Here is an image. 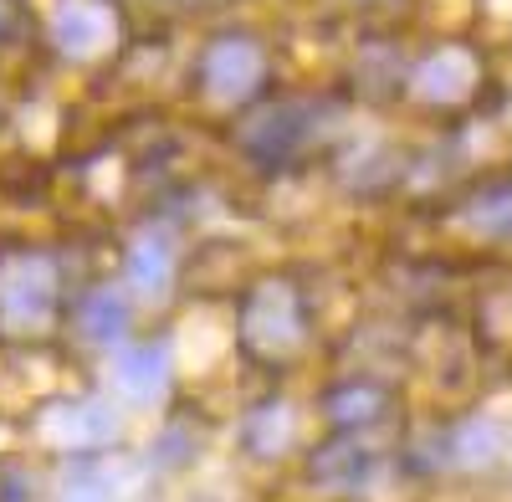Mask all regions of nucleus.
<instances>
[{"mask_svg": "<svg viewBox=\"0 0 512 502\" xmlns=\"http://www.w3.org/2000/svg\"><path fill=\"white\" fill-rule=\"evenodd\" d=\"M52 308H57V267L47 257L26 251V257H11L0 267V323L11 333L47 328Z\"/></svg>", "mask_w": 512, "mask_h": 502, "instance_id": "1", "label": "nucleus"}, {"mask_svg": "<svg viewBox=\"0 0 512 502\" xmlns=\"http://www.w3.org/2000/svg\"><path fill=\"white\" fill-rule=\"evenodd\" d=\"M262 77H267V57H262V47H256V41H246V36L216 41V47L205 52V62H200L205 98L221 103V108L246 103L256 88H262Z\"/></svg>", "mask_w": 512, "mask_h": 502, "instance_id": "2", "label": "nucleus"}, {"mask_svg": "<svg viewBox=\"0 0 512 502\" xmlns=\"http://www.w3.org/2000/svg\"><path fill=\"white\" fill-rule=\"evenodd\" d=\"M52 41L72 62H98L118 47V16L103 0H57L52 11Z\"/></svg>", "mask_w": 512, "mask_h": 502, "instance_id": "3", "label": "nucleus"}, {"mask_svg": "<svg viewBox=\"0 0 512 502\" xmlns=\"http://www.w3.org/2000/svg\"><path fill=\"white\" fill-rule=\"evenodd\" d=\"M41 441L62 446V451H82V446H103L118 436V415L103 400H72V405H52L41 415Z\"/></svg>", "mask_w": 512, "mask_h": 502, "instance_id": "4", "label": "nucleus"}, {"mask_svg": "<svg viewBox=\"0 0 512 502\" xmlns=\"http://www.w3.org/2000/svg\"><path fill=\"white\" fill-rule=\"evenodd\" d=\"M246 339L267 354H287L303 339V318H297V298L282 282H267L246 308Z\"/></svg>", "mask_w": 512, "mask_h": 502, "instance_id": "5", "label": "nucleus"}, {"mask_svg": "<svg viewBox=\"0 0 512 502\" xmlns=\"http://www.w3.org/2000/svg\"><path fill=\"white\" fill-rule=\"evenodd\" d=\"M477 88V57L466 47H441L415 67V93L431 103H466Z\"/></svg>", "mask_w": 512, "mask_h": 502, "instance_id": "6", "label": "nucleus"}, {"mask_svg": "<svg viewBox=\"0 0 512 502\" xmlns=\"http://www.w3.org/2000/svg\"><path fill=\"white\" fill-rule=\"evenodd\" d=\"M169 282H175V236L164 226H149L128 251V287L139 298H164Z\"/></svg>", "mask_w": 512, "mask_h": 502, "instance_id": "7", "label": "nucleus"}, {"mask_svg": "<svg viewBox=\"0 0 512 502\" xmlns=\"http://www.w3.org/2000/svg\"><path fill=\"white\" fill-rule=\"evenodd\" d=\"M144 482V472L134 462H82L62 497L67 502H123V497H134V487Z\"/></svg>", "mask_w": 512, "mask_h": 502, "instance_id": "8", "label": "nucleus"}, {"mask_svg": "<svg viewBox=\"0 0 512 502\" xmlns=\"http://www.w3.org/2000/svg\"><path fill=\"white\" fill-rule=\"evenodd\" d=\"M113 385L128 400H159L169 385V359L164 349H123L113 359Z\"/></svg>", "mask_w": 512, "mask_h": 502, "instance_id": "9", "label": "nucleus"}, {"mask_svg": "<svg viewBox=\"0 0 512 502\" xmlns=\"http://www.w3.org/2000/svg\"><path fill=\"white\" fill-rule=\"evenodd\" d=\"M77 323H82V333H88V339H98V344L123 339V333H128V303H123V292H118V287L93 292V298L82 303Z\"/></svg>", "mask_w": 512, "mask_h": 502, "instance_id": "10", "label": "nucleus"}, {"mask_svg": "<svg viewBox=\"0 0 512 502\" xmlns=\"http://www.w3.org/2000/svg\"><path fill=\"white\" fill-rule=\"evenodd\" d=\"M297 436V415L292 405H267V410H256L251 421H246V446L256 456H282Z\"/></svg>", "mask_w": 512, "mask_h": 502, "instance_id": "11", "label": "nucleus"}, {"mask_svg": "<svg viewBox=\"0 0 512 502\" xmlns=\"http://www.w3.org/2000/svg\"><path fill=\"white\" fill-rule=\"evenodd\" d=\"M221 349H226L221 323H216V318H190V323L180 328V339H175V364H180V369H205Z\"/></svg>", "mask_w": 512, "mask_h": 502, "instance_id": "12", "label": "nucleus"}, {"mask_svg": "<svg viewBox=\"0 0 512 502\" xmlns=\"http://www.w3.org/2000/svg\"><path fill=\"white\" fill-rule=\"evenodd\" d=\"M333 410H338V421H369V415L379 410V395H374V390L338 395V400H333Z\"/></svg>", "mask_w": 512, "mask_h": 502, "instance_id": "13", "label": "nucleus"}, {"mask_svg": "<svg viewBox=\"0 0 512 502\" xmlns=\"http://www.w3.org/2000/svg\"><path fill=\"white\" fill-rule=\"evenodd\" d=\"M0 26H6V0H0Z\"/></svg>", "mask_w": 512, "mask_h": 502, "instance_id": "14", "label": "nucleus"}]
</instances>
